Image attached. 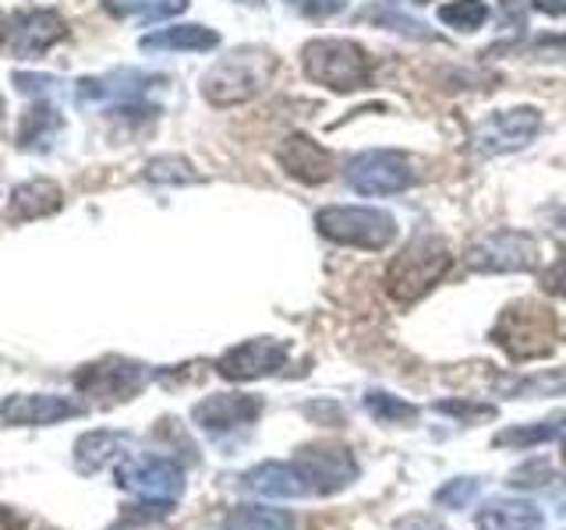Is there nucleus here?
I'll return each mask as SVG.
<instances>
[{
    "label": "nucleus",
    "instance_id": "f257e3e1",
    "mask_svg": "<svg viewBox=\"0 0 566 530\" xmlns=\"http://www.w3.org/2000/svg\"><path fill=\"white\" fill-rule=\"evenodd\" d=\"M450 265H453V255L447 252V244L432 234H418L403 244V252L394 262H389L386 294L400 300V305H415L418 297H424L442 276H447Z\"/></svg>",
    "mask_w": 566,
    "mask_h": 530
},
{
    "label": "nucleus",
    "instance_id": "f03ea898",
    "mask_svg": "<svg viewBox=\"0 0 566 530\" xmlns=\"http://www.w3.org/2000/svg\"><path fill=\"white\" fill-rule=\"evenodd\" d=\"M273 78V57L265 50L244 46L217 61L202 78V96L217 106H234L259 96Z\"/></svg>",
    "mask_w": 566,
    "mask_h": 530
},
{
    "label": "nucleus",
    "instance_id": "7ed1b4c3",
    "mask_svg": "<svg viewBox=\"0 0 566 530\" xmlns=\"http://www.w3.org/2000/svg\"><path fill=\"white\" fill-rule=\"evenodd\" d=\"M492 343L506 350L513 361L545 358L556 347V318L538 300H517L492 326Z\"/></svg>",
    "mask_w": 566,
    "mask_h": 530
},
{
    "label": "nucleus",
    "instance_id": "20e7f679",
    "mask_svg": "<svg viewBox=\"0 0 566 530\" xmlns=\"http://www.w3.org/2000/svg\"><path fill=\"white\" fill-rule=\"evenodd\" d=\"M301 57H305V75L333 93H358L371 82L368 53L350 40H312Z\"/></svg>",
    "mask_w": 566,
    "mask_h": 530
},
{
    "label": "nucleus",
    "instance_id": "39448f33",
    "mask_svg": "<svg viewBox=\"0 0 566 530\" xmlns=\"http://www.w3.org/2000/svg\"><path fill=\"white\" fill-rule=\"evenodd\" d=\"M318 234L347 244V247H365V252H382L386 244L397 237V220L386 209H368V205H329L315 212Z\"/></svg>",
    "mask_w": 566,
    "mask_h": 530
},
{
    "label": "nucleus",
    "instance_id": "423d86ee",
    "mask_svg": "<svg viewBox=\"0 0 566 530\" xmlns=\"http://www.w3.org/2000/svg\"><path fill=\"white\" fill-rule=\"evenodd\" d=\"M117 485L124 491L138 495L142 502H159V506H174L185 495V470L167 456H124L117 459Z\"/></svg>",
    "mask_w": 566,
    "mask_h": 530
},
{
    "label": "nucleus",
    "instance_id": "0eeeda50",
    "mask_svg": "<svg viewBox=\"0 0 566 530\" xmlns=\"http://www.w3.org/2000/svg\"><path fill=\"white\" fill-rule=\"evenodd\" d=\"M344 173L358 194H397L415 184L411 159L397 149H365L347 159Z\"/></svg>",
    "mask_w": 566,
    "mask_h": 530
},
{
    "label": "nucleus",
    "instance_id": "6e6552de",
    "mask_svg": "<svg viewBox=\"0 0 566 530\" xmlns=\"http://www.w3.org/2000/svg\"><path fill=\"white\" fill-rule=\"evenodd\" d=\"M542 247L521 230H495V234L471 244L468 265L478 273H531L538 269Z\"/></svg>",
    "mask_w": 566,
    "mask_h": 530
},
{
    "label": "nucleus",
    "instance_id": "1a4fd4ad",
    "mask_svg": "<svg viewBox=\"0 0 566 530\" xmlns=\"http://www.w3.org/2000/svg\"><path fill=\"white\" fill-rule=\"evenodd\" d=\"M64 35V18L46 8L14 11L0 22V46L11 50L14 57H35L50 50Z\"/></svg>",
    "mask_w": 566,
    "mask_h": 530
},
{
    "label": "nucleus",
    "instance_id": "9d476101",
    "mask_svg": "<svg viewBox=\"0 0 566 530\" xmlns=\"http://www.w3.org/2000/svg\"><path fill=\"white\" fill-rule=\"evenodd\" d=\"M538 128H542V114L535 106H517V110L489 114L474 128L471 141L482 156H500V152H513L527 146V141L538 135Z\"/></svg>",
    "mask_w": 566,
    "mask_h": 530
},
{
    "label": "nucleus",
    "instance_id": "9b49d317",
    "mask_svg": "<svg viewBox=\"0 0 566 530\" xmlns=\"http://www.w3.org/2000/svg\"><path fill=\"white\" fill-rule=\"evenodd\" d=\"M149 371L146 364L138 361H124V358H106L82 368L75 375V385L88 396H103L106 403L111 400H132L142 385H146Z\"/></svg>",
    "mask_w": 566,
    "mask_h": 530
},
{
    "label": "nucleus",
    "instance_id": "f8f14e48",
    "mask_svg": "<svg viewBox=\"0 0 566 530\" xmlns=\"http://www.w3.org/2000/svg\"><path fill=\"white\" fill-rule=\"evenodd\" d=\"M287 343L273 340V336H259V340H244L238 347H230L223 358L217 361V371L230 382H252L262 375H273L287 361Z\"/></svg>",
    "mask_w": 566,
    "mask_h": 530
},
{
    "label": "nucleus",
    "instance_id": "ddd939ff",
    "mask_svg": "<svg viewBox=\"0 0 566 530\" xmlns=\"http://www.w3.org/2000/svg\"><path fill=\"white\" fill-rule=\"evenodd\" d=\"M82 414H85V403L71 400V396H53V393H18L0 406V421L29 424V428H43V424L71 421Z\"/></svg>",
    "mask_w": 566,
    "mask_h": 530
},
{
    "label": "nucleus",
    "instance_id": "4468645a",
    "mask_svg": "<svg viewBox=\"0 0 566 530\" xmlns=\"http://www.w3.org/2000/svg\"><path fill=\"white\" fill-rule=\"evenodd\" d=\"M262 414V400L259 396H248V393H217V396H206L202 403H195V424H199L202 432H234V428H244V424H252L255 417Z\"/></svg>",
    "mask_w": 566,
    "mask_h": 530
},
{
    "label": "nucleus",
    "instance_id": "2eb2a0df",
    "mask_svg": "<svg viewBox=\"0 0 566 530\" xmlns=\"http://www.w3.org/2000/svg\"><path fill=\"white\" fill-rule=\"evenodd\" d=\"M294 459L305 470L312 495L344 491L358 477V459L350 456V449H301V456Z\"/></svg>",
    "mask_w": 566,
    "mask_h": 530
},
{
    "label": "nucleus",
    "instance_id": "dca6fc26",
    "mask_svg": "<svg viewBox=\"0 0 566 530\" xmlns=\"http://www.w3.org/2000/svg\"><path fill=\"white\" fill-rule=\"evenodd\" d=\"M244 491L265 495V499H308L312 485L305 470H301L297 459L283 464V459H270V464H259L241 477Z\"/></svg>",
    "mask_w": 566,
    "mask_h": 530
},
{
    "label": "nucleus",
    "instance_id": "f3484780",
    "mask_svg": "<svg viewBox=\"0 0 566 530\" xmlns=\"http://www.w3.org/2000/svg\"><path fill=\"white\" fill-rule=\"evenodd\" d=\"M280 163L291 177L305 184H326L333 177V156L308 135H291L280 146Z\"/></svg>",
    "mask_w": 566,
    "mask_h": 530
},
{
    "label": "nucleus",
    "instance_id": "a211bd4d",
    "mask_svg": "<svg viewBox=\"0 0 566 530\" xmlns=\"http://www.w3.org/2000/svg\"><path fill=\"white\" fill-rule=\"evenodd\" d=\"M478 530H545V512L524 499H489L478 512Z\"/></svg>",
    "mask_w": 566,
    "mask_h": 530
},
{
    "label": "nucleus",
    "instance_id": "6ab92c4d",
    "mask_svg": "<svg viewBox=\"0 0 566 530\" xmlns=\"http://www.w3.org/2000/svg\"><path fill=\"white\" fill-rule=\"evenodd\" d=\"M53 209H61V188L53 181H43V177H35V181H25L11 191L8 216L11 220H40V216H50Z\"/></svg>",
    "mask_w": 566,
    "mask_h": 530
},
{
    "label": "nucleus",
    "instance_id": "aec40b11",
    "mask_svg": "<svg viewBox=\"0 0 566 530\" xmlns=\"http://www.w3.org/2000/svg\"><path fill=\"white\" fill-rule=\"evenodd\" d=\"M124 446H128V435L120 432H88L75 442V464L85 474H96L114 459H124Z\"/></svg>",
    "mask_w": 566,
    "mask_h": 530
},
{
    "label": "nucleus",
    "instance_id": "412c9836",
    "mask_svg": "<svg viewBox=\"0 0 566 530\" xmlns=\"http://www.w3.org/2000/svg\"><path fill=\"white\" fill-rule=\"evenodd\" d=\"M149 82H159L156 75H142V71H114L106 78H82L78 96L82 99H135L149 88Z\"/></svg>",
    "mask_w": 566,
    "mask_h": 530
},
{
    "label": "nucleus",
    "instance_id": "4be33fe9",
    "mask_svg": "<svg viewBox=\"0 0 566 530\" xmlns=\"http://www.w3.org/2000/svg\"><path fill=\"white\" fill-rule=\"evenodd\" d=\"M220 46V32H212L206 25H170L159 29L153 35H142V50H212Z\"/></svg>",
    "mask_w": 566,
    "mask_h": 530
},
{
    "label": "nucleus",
    "instance_id": "5701e85b",
    "mask_svg": "<svg viewBox=\"0 0 566 530\" xmlns=\"http://www.w3.org/2000/svg\"><path fill=\"white\" fill-rule=\"evenodd\" d=\"M566 438V414H556L548 421H535L524 424V428H506L495 435V446H517V449H531L542 446V442H559Z\"/></svg>",
    "mask_w": 566,
    "mask_h": 530
},
{
    "label": "nucleus",
    "instance_id": "b1692460",
    "mask_svg": "<svg viewBox=\"0 0 566 530\" xmlns=\"http://www.w3.org/2000/svg\"><path fill=\"white\" fill-rule=\"evenodd\" d=\"M223 530H294V520L287 509L273 506H238L223 520Z\"/></svg>",
    "mask_w": 566,
    "mask_h": 530
},
{
    "label": "nucleus",
    "instance_id": "393cba45",
    "mask_svg": "<svg viewBox=\"0 0 566 530\" xmlns=\"http://www.w3.org/2000/svg\"><path fill=\"white\" fill-rule=\"evenodd\" d=\"M57 128H61V114L53 110V106H46V103H40V106H32V110H25V117H22V131H18V141L29 149H40L46 138H53L57 135Z\"/></svg>",
    "mask_w": 566,
    "mask_h": 530
},
{
    "label": "nucleus",
    "instance_id": "a878e982",
    "mask_svg": "<svg viewBox=\"0 0 566 530\" xmlns=\"http://www.w3.org/2000/svg\"><path fill=\"white\" fill-rule=\"evenodd\" d=\"M485 18H489L485 0H450V4L439 8V22H447L453 29H464V32L482 29Z\"/></svg>",
    "mask_w": 566,
    "mask_h": 530
},
{
    "label": "nucleus",
    "instance_id": "bb28decb",
    "mask_svg": "<svg viewBox=\"0 0 566 530\" xmlns=\"http://www.w3.org/2000/svg\"><path fill=\"white\" fill-rule=\"evenodd\" d=\"M365 411L382 421V424H403V421H415L418 417V406L407 403L400 396H389V393H368L365 396Z\"/></svg>",
    "mask_w": 566,
    "mask_h": 530
},
{
    "label": "nucleus",
    "instance_id": "cd10ccee",
    "mask_svg": "<svg viewBox=\"0 0 566 530\" xmlns=\"http://www.w3.org/2000/svg\"><path fill=\"white\" fill-rule=\"evenodd\" d=\"M146 177L156 184H191V181H199V173L191 170L188 159L181 156H159L153 159V163L146 167Z\"/></svg>",
    "mask_w": 566,
    "mask_h": 530
},
{
    "label": "nucleus",
    "instance_id": "c85d7f7f",
    "mask_svg": "<svg viewBox=\"0 0 566 530\" xmlns=\"http://www.w3.org/2000/svg\"><path fill=\"white\" fill-rule=\"evenodd\" d=\"M106 8L117 14H146V18H167L181 14L188 0H106Z\"/></svg>",
    "mask_w": 566,
    "mask_h": 530
},
{
    "label": "nucleus",
    "instance_id": "c756f323",
    "mask_svg": "<svg viewBox=\"0 0 566 530\" xmlns=\"http://www.w3.org/2000/svg\"><path fill=\"white\" fill-rule=\"evenodd\" d=\"M478 491H482V481L478 477H457V481H447L439 491H436V506L442 509H468Z\"/></svg>",
    "mask_w": 566,
    "mask_h": 530
},
{
    "label": "nucleus",
    "instance_id": "7c9ffc66",
    "mask_svg": "<svg viewBox=\"0 0 566 530\" xmlns=\"http://www.w3.org/2000/svg\"><path fill=\"white\" fill-rule=\"evenodd\" d=\"M513 396H538V393H566V375L556 371V375H535V379H524V382H513L510 385Z\"/></svg>",
    "mask_w": 566,
    "mask_h": 530
},
{
    "label": "nucleus",
    "instance_id": "2f4dec72",
    "mask_svg": "<svg viewBox=\"0 0 566 530\" xmlns=\"http://www.w3.org/2000/svg\"><path fill=\"white\" fill-rule=\"evenodd\" d=\"M442 414H453L460 421H478V417H492V406L489 403H457V400H447L439 403Z\"/></svg>",
    "mask_w": 566,
    "mask_h": 530
},
{
    "label": "nucleus",
    "instance_id": "473e14b6",
    "mask_svg": "<svg viewBox=\"0 0 566 530\" xmlns=\"http://www.w3.org/2000/svg\"><path fill=\"white\" fill-rule=\"evenodd\" d=\"M291 8H297L301 14H312V18H326L340 8V0H287Z\"/></svg>",
    "mask_w": 566,
    "mask_h": 530
},
{
    "label": "nucleus",
    "instance_id": "72a5a7b5",
    "mask_svg": "<svg viewBox=\"0 0 566 530\" xmlns=\"http://www.w3.org/2000/svg\"><path fill=\"white\" fill-rule=\"evenodd\" d=\"M545 287L553 290V294H559V297H566V255L545 273Z\"/></svg>",
    "mask_w": 566,
    "mask_h": 530
},
{
    "label": "nucleus",
    "instance_id": "f704fd0d",
    "mask_svg": "<svg viewBox=\"0 0 566 530\" xmlns=\"http://www.w3.org/2000/svg\"><path fill=\"white\" fill-rule=\"evenodd\" d=\"M0 530H25V520L11 512L8 506H0Z\"/></svg>",
    "mask_w": 566,
    "mask_h": 530
},
{
    "label": "nucleus",
    "instance_id": "c9c22d12",
    "mask_svg": "<svg viewBox=\"0 0 566 530\" xmlns=\"http://www.w3.org/2000/svg\"><path fill=\"white\" fill-rule=\"evenodd\" d=\"M400 530H447V527H442L439 520H432V517H411Z\"/></svg>",
    "mask_w": 566,
    "mask_h": 530
},
{
    "label": "nucleus",
    "instance_id": "e433bc0d",
    "mask_svg": "<svg viewBox=\"0 0 566 530\" xmlns=\"http://www.w3.org/2000/svg\"><path fill=\"white\" fill-rule=\"evenodd\" d=\"M535 8L545 14H566V0H535Z\"/></svg>",
    "mask_w": 566,
    "mask_h": 530
},
{
    "label": "nucleus",
    "instance_id": "4c0bfd02",
    "mask_svg": "<svg viewBox=\"0 0 566 530\" xmlns=\"http://www.w3.org/2000/svg\"><path fill=\"white\" fill-rule=\"evenodd\" d=\"M559 512L566 517V488H563V495H559Z\"/></svg>",
    "mask_w": 566,
    "mask_h": 530
},
{
    "label": "nucleus",
    "instance_id": "58836bf2",
    "mask_svg": "<svg viewBox=\"0 0 566 530\" xmlns=\"http://www.w3.org/2000/svg\"><path fill=\"white\" fill-rule=\"evenodd\" d=\"M556 220H559V223H566V209H559V212H556Z\"/></svg>",
    "mask_w": 566,
    "mask_h": 530
},
{
    "label": "nucleus",
    "instance_id": "ea45409f",
    "mask_svg": "<svg viewBox=\"0 0 566 530\" xmlns=\"http://www.w3.org/2000/svg\"><path fill=\"white\" fill-rule=\"evenodd\" d=\"M241 4H262V0H241Z\"/></svg>",
    "mask_w": 566,
    "mask_h": 530
},
{
    "label": "nucleus",
    "instance_id": "a19ab883",
    "mask_svg": "<svg viewBox=\"0 0 566 530\" xmlns=\"http://www.w3.org/2000/svg\"><path fill=\"white\" fill-rule=\"evenodd\" d=\"M0 114H4V96H0Z\"/></svg>",
    "mask_w": 566,
    "mask_h": 530
}]
</instances>
